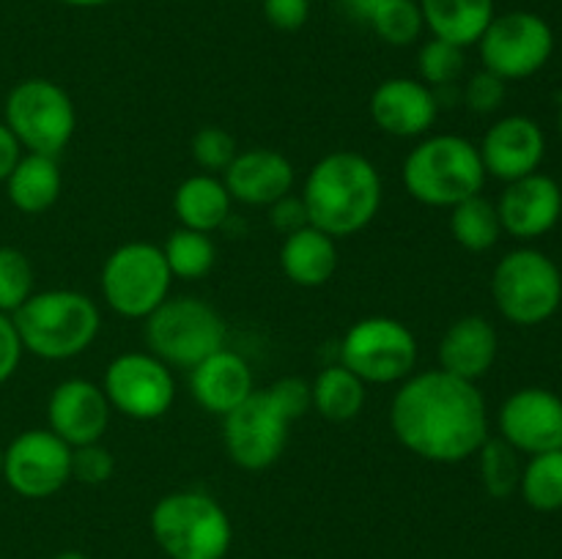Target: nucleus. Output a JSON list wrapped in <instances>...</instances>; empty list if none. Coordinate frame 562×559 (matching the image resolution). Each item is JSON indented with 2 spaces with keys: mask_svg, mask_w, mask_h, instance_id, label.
<instances>
[{
  "mask_svg": "<svg viewBox=\"0 0 562 559\" xmlns=\"http://www.w3.org/2000/svg\"><path fill=\"white\" fill-rule=\"evenodd\" d=\"M503 233L519 241H536L554 230L562 217V186L552 175L530 173L505 184L497 201Z\"/></svg>",
  "mask_w": 562,
  "mask_h": 559,
  "instance_id": "nucleus-17",
  "label": "nucleus"
},
{
  "mask_svg": "<svg viewBox=\"0 0 562 559\" xmlns=\"http://www.w3.org/2000/svg\"><path fill=\"white\" fill-rule=\"evenodd\" d=\"M492 296L505 321L516 327H538L560 310L562 272L547 252L519 247L494 266Z\"/></svg>",
  "mask_w": 562,
  "mask_h": 559,
  "instance_id": "nucleus-6",
  "label": "nucleus"
},
{
  "mask_svg": "<svg viewBox=\"0 0 562 559\" xmlns=\"http://www.w3.org/2000/svg\"><path fill=\"white\" fill-rule=\"evenodd\" d=\"M22 146L16 142V137L11 135L9 126L0 121V181L9 179V173L14 170V164L20 162Z\"/></svg>",
  "mask_w": 562,
  "mask_h": 559,
  "instance_id": "nucleus-42",
  "label": "nucleus"
},
{
  "mask_svg": "<svg viewBox=\"0 0 562 559\" xmlns=\"http://www.w3.org/2000/svg\"><path fill=\"white\" fill-rule=\"evenodd\" d=\"M497 422L499 438H505L516 453L541 455L562 449V398L552 389H516L505 398Z\"/></svg>",
  "mask_w": 562,
  "mask_h": 559,
  "instance_id": "nucleus-15",
  "label": "nucleus"
},
{
  "mask_svg": "<svg viewBox=\"0 0 562 559\" xmlns=\"http://www.w3.org/2000/svg\"><path fill=\"white\" fill-rule=\"evenodd\" d=\"M307 225L333 239L360 233L382 206V175L357 151H333L318 159L302 186Z\"/></svg>",
  "mask_w": 562,
  "mask_h": 559,
  "instance_id": "nucleus-2",
  "label": "nucleus"
},
{
  "mask_svg": "<svg viewBox=\"0 0 562 559\" xmlns=\"http://www.w3.org/2000/svg\"><path fill=\"white\" fill-rule=\"evenodd\" d=\"M0 477H3V447H0Z\"/></svg>",
  "mask_w": 562,
  "mask_h": 559,
  "instance_id": "nucleus-46",
  "label": "nucleus"
},
{
  "mask_svg": "<svg viewBox=\"0 0 562 559\" xmlns=\"http://www.w3.org/2000/svg\"><path fill=\"white\" fill-rule=\"evenodd\" d=\"M294 164L272 148H247L225 168L223 184L231 201L245 206H272L294 190Z\"/></svg>",
  "mask_w": 562,
  "mask_h": 559,
  "instance_id": "nucleus-20",
  "label": "nucleus"
},
{
  "mask_svg": "<svg viewBox=\"0 0 562 559\" xmlns=\"http://www.w3.org/2000/svg\"><path fill=\"white\" fill-rule=\"evenodd\" d=\"M267 389L269 395H272L274 403L280 406V411H283L291 422H294L296 417L305 414L307 409H313L311 384H307L305 378H296V376L280 378V381H274L272 387Z\"/></svg>",
  "mask_w": 562,
  "mask_h": 559,
  "instance_id": "nucleus-38",
  "label": "nucleus"
},
{
  "mask_svg": "<svg viewBox=\"0 0 562 559\" xmlns=\"http://www.w3.org/2000/svg\"><path fill=\"white\" fill-rule=\"evenodd\" d=\"M110 409L130 420H159L176 400V381L170 367L151 351H126L104 370L102 381Z\"/></svg>",
  "mask_w": 562,
  "mask_h": 559,
  "instance_id": "nucleus-12",
  "label": "nucleus"
},
{
  "mask_svg": "<svg viewBox=\"0 0 562 559\" xmlns=\"http://www.w3.org/2000/svg\"><path fill=\"white\" fill-rule=\"evenodd\" d=\"M499 334L483 316H464L448 327L439 340V370L475 384L494 367Z\"/></svg>",
  "mask_w": 562,
  "mask_h": 559,
  "instance_id": "nucleus-22",
  "label": "nucleus"
},
{
  "mask_svg": "<svg viewBox=\"0 0 562 559\" xmlns=\"http://www.w3.org/2000/svg\"><path fill=\"white\" fill-rule=\"evenodd\" d=\"M464 102L472 113H497L499 104L505 102V80L486 69L477 71V75H472L470 82L464 85Z\"/></svg>",
  "mask_w": 562,
  "mask_h": 559,
  "instance_id": "nucleus-37",
  "label": "nucleus"
},
{
  "mask_svg": "<svg viewBox=\"0 0 562 559\" xmlns=\"http://www.w3.org/2000/svg\"><path fill=\"white\" fill-rule=\"evenodd\" d=\"M66 5H77V9H97V5L113 3V0H60Z\"/></svg>",
  "mask_w": 562,
  "mask_h": 559,
  "instance_id": "nucleus-44",
  "label": "nucleus"
},
{
  "mask_svg": "<svg viewBox=\"0 0 562 559\" xmlns=\"http://www.w3.org/2000/svg\"><path fill=\"white\" fill-rule=\"evenodd\" d=\"M170 274L162 250L148 241L115 247L102 266V296L124 318H148L170 296Z\"/></svg>",
  "mask_w": 562,
  "mask_h": 559,
  "instance_id": "nucleus-9",
  "label": "nucleus"
},
{
  "mask_svg": "<svg viewBox=\"0 0 562 559\" xmlns=\"http://www.w3.org/2000/svg\"><path fill=\"white\" fill-rule=\"evenodd\" d=\"M401 181L423 206L453 208L467 197L481 195L486 168L472 140L461 135H434L406 153Z\"/></svg>",
  "mask_w": 562,
  "mask_h": 559,
  "instance_id": "nucleus-4",
  "label": "nucleus"
},
{
  "mask_svg": "<svg viewBox=\"0 0 562 559\" xmlns=\"http://www.w3.org/2000/svg\"><path fill=\"white\" fill-rule=\"evenodd\" d=\"M477 151H481L486 175L510 184V181L538 173L547 157V135L530 115H505L497 124L488 126Z\"/></svg>",
  "mask_w": 562,
  "mask_h": 559,
  "instance_id": "nucleus-16",
  "label": "nucleus"
},
{
  "mask_svg": "<svg viewBox=\"0 0 562 559\" xmlns=\"http://www.w3.org/2000/svg\"><path fill=\"white\" fill-rule=\"evenodd\" d=\"M519 491L521 499L538 513L562 510V449L530 455V460L521 466Z\"/></svg>",
  "mask_w": 562,
  "mask_h": 559,
  "instance_id": "nucleus-30",
  "label": "nucleus"
},
{
  "mask_svg": "<svg viewBox=\"0 0 562 559\" xmlns=\"http://www.w3.org/2000/svg\"><path fill=\"white\" fill-rule=\"evenodd\" d=\"M231 195L225 190L223 179L212 173H195L181 181L173 192V212L179 217L181 228L214 233L223 228L231 217Z\"/></svg>",
  "mask_w": 562,
  "mask_h": 559,
  "instance_id": "nucleus-25",
  "label": "nucleus"
},
{
  "mask_svg": "<svg viewBox=\"0 0 562 559\" xmlns=\"http://www.w3.org/2000/svg\"><path fill=\"white\" fill-rule=\"evenodd\" d=\"M110 400L99 384L88 378H66L49 392L47 422L49 431L69 447L93 444L110 425Z\"/></svg>",
  "mask_w": 562,
  "mask_h": 559,
  "instance_id": "nucleus-18",
  "label": "nucleus"
},
{
  "mask_svg": "<svg viewBox=\"0 0 562 559\" xmlns=\"http://www.w3.org/2000/svg\"><path fill=\"white\" fill-rule=\"evenodd\" d=\"M190 392L203 411L225 417L256 392L250 365L231 349L214 351L190 370Z\"/></svg>",
  "mask_w": 562,
  "mask_h": 559,
  "instance_id": "nucleus-21",
  "label": "nucleus"
},
{
  "mask_svg": "<svg viewBox=\"0 0 562 559\" xmlns=\"http://www.w3.org/2000/svg\"><path fill=\"white\" fill-rule=\"evenodd\" d=\"M159 250H162L170 274L179 280L206 277L217 261V247H214L212 233L190 228H176Z\"/></svg>",
  "mask_w": 562,
  "mask_h": 559,
  "instance_id": "nucleus-29",
  "label": "nucleus"
},
{
  "mask_svg": "<svg viewBox=\"0 0 562 559\" xmlns=\"http://www.w3.org/2000/svg\"><path fill=\"white\" fill-rule=\"evenodd\" d=\"M291 420L274 403L269 389H256L245 403L223 417V444L239 469H269L283 455Z\"/></svg>",
  "mask_w": 562,
  "mask_h": 559,
  "instance_id": "nucleus-13",
  "label": "nucleus"
},
{
  "mask_svg": "<svg viewBox=\"0 0 562 559\" xmlns=\"http://www.w3.org/2000/svg\"><path fill=\"white\" fill-rule=\"evenodd\" d=\"M477 466H481V480L488 497L508 499L510 493L519 491L521 480V460L514 447L505 438H486L477 449Z\"/></svg>",
  "mask_w": 562,
  "mask_h": 559,
  "instance_id": "nucleus-31",
  "label": "nucleus"
},
{
  "mask_svg": "<svg viewBox=\"0 0 562 559\" xmlns=\"http://www.w3.org/2000/svg\"><path fill=\"white\" fill-rule=\"evenodd\" d=\"M483 69L510 80H527L538 75L554 55V31L536 11H508L494 14L481 42Z\"/></svg>",
  "mask_w": 562,
  "mask_h": 559,
  "instance_id": "nucleus-11",
  "label": "nucleus"
},
{
  "mask_svg": "<svg viewBox=\"0 0 562 559\" xmlns=\"http://www.w3.org/2000/svg\"><path fill=\"white\" fill-rule=\"evenodd\" d=\"M60 186H64V179H60L58 157L25 153L5 179V195L16 212L42 214L55 206V201L60 197Z\"/></svg>",
  "mask_w": 562,
  "mask_h": 559,
  "instance_id": "nucleus-26",
  "label": "nucleus"
},
{
  "mask_svg": "<svg viewBox=\"0 0 562 559\" xmlns=\"http://www.w3.org/2000/svg\"><path fill=\"white\" fill-rule=\"evenodd\" d=\"M22 351L25 349H22L14 321H11V316L0 312V384L14 376L16 367H20Z\"/></svg>",
  "mask_w": 562,
  "mask_h": 559,
  "instance_id": "nucleus-40",
  "label": "nucleus"
},
{
  "mask_svg": "<svg viewBox=\"0 0 562 559\" xmlns=\"http://www.w3.org/2000/svg\"><path fill=\"white\" fill-rule=\"evenodd\" d=\"M417 71H420V82H426L434 91L456 85V80L464 71V49L442 42V38H428L417 55Z\"/></svg>",
  "mask_w": 562,
  "mask_h": 559,
  "instance_id": "nucleus-34",
  "label": "nucleus"
},
{
  "mask_svg": "<svg viewBox=\"0 0 562 559\" xmlns=\"http://www.w3.org/2000/svg\"><path fill=\"white\" fill-rule=\"evenodd\" d=\"M146 321V343L157 360L168 367L192 370L198 362L225 349V321L209 301L198 296L165 299Z\"/></svg>",
  "mask_w": 562,
  "mask_h": 559,
  "instance_id": "nucleus-7",
  "label": "nucleus"
},
{
  "mask_svg": "<svg viewBox=\"0 0 562 559\" xmlns=\"http://www.w3.org/2000/svg\"><path fill=\"white\" fill-rule=\"evenodd\" d=\"M190 148L192 159L212 175L225 173V168H228V164L234 162L236 153H239L236 151L234 135H231L228 129H223V126H203V129H198Z\"/></svg>",
  "mask_w": 562,
  "mask_h": 559,
  "instance_id": "nucleus-35",
  "label": "nucleus"
},
{
  "mask_svg": "<svg viewBox=\"0 0 562 559\" xmlns=\"http://www.w3.org/2000/svg\"><path fill=\"white\" fill-rule=\"evenodd\" d=\"M368 384L344 365L324 367L311 384L313 409L333 422H349L360 417L368 400Z\"/></svg>",
  "mask_w": 562,
  "mask_h": 559,
  "instance_id": "nucleus-27",
  "label": "nucleus"
},
{
  "mask_svg": "<svg viewBox=\"0 0 562 559\" xmlns=\"http://www.w3.org/2000/svg\"><path fill=\"white\" fill-rule=\"evenodd\" d=\"M22 349L42 360H71L91 349L102 316L91 296L80 290H33L31 299L11 316Z\"/></svg>",
  "mask_w": 562,
  "mask_h": 559,
  "instance_id": "nucleus-3",
  "label": "nucleus"
},
{
  "mask_svg": "<svg viewBox=\"0 0 562 559\" xmlns=\"http://www.w3.org/2000/svg\"><path fill=\"white\" fill-rule=\"evenodd\" d=\"M280 269L300 288H318L329 283L338 269V247L333 236L305 225L283 239L280 247Z\"/></svg>",
  "mask_w": 562,
  "mask_h": 559,
  "instance_id": "nucleus-23",
  "label": "nucleus"
},
{
  "mask_svg": "<svg viewBox=\"0 0 562 559\" xmlns=\"http://www.w3.org/2000/svg\"><path fill=\"white\" fill-rule=\"evenodd\" d=\"M346 5H349V11L355 16H360V20H366L368 22V16H371V11H373V5L379 3V0H344Z\"/></svg>",
  "mask_w": 562,
  "mask_h": 559,
  "instance_id": "nucleus-43",
  "label": "nucleus"
},
{
  "mask_svg": "<svg viewBox=\"0 0 562 559\" xmlns=\"http://www.w3.org/2000/svg\"><path fill=\"white\" fill-rule=\"evenodd\" d=\"M263 16L274 31H300L311 16V0H263Z\"/></svg>",
  "mask_w": 562,
  "mask_h": 559,
  "instance_id": "nucleus-39",
  "label": "nucleus"
},
{
  "mask_svg": "<svg viewBox=\"0 0 562 559\" xmlns=\"http://www.w3.org/2000/svg\"><path fill=\"white\" fill-rule=\"evenodd\" d=\"M33 296V266L16 247H0V312L14 316Z\"/></svg>",
  "mask_w": 562,
  "mask_h": 559,
  "instance_id": "nucleus-33",
  "label": "nucleus"
},
{
  "mask_svg": "<svg viewBox=\"0 0 562 559\" xmlns=\"http://www.w3.org/2000/svg\"><path fill=\"white\" fill-rule=\"evenodd\" d=\"M55 559H88V557H86V554H80V551H64V554H58Z\"/></svg>",
  "mask_w": 562,
  "mask_h": 559,
  "instance_id": "nucleus-45",
  "label": "nucleus"
},
{
  "mask_svg": "<svg viewBox=\"0 0 562 559\" xmlns=\"http://www.w3.org/2000/svg\"><path fill=\"white\" fill-rule=\"evenodd\" d=\"M115 460L108 447L99 442L82 444V447H71V477L86 486H102L113 477Z\"/></svg>",
  "mask_w": 562,
  "mask_h": 559,
  "instance_id": "nucleus-36",
  "label": "nucleus"
},
{
  "mask_svg": "<svg viewBox=\"0 0 562 559\" xmlns=\"http://www.w3.org/2000/svg\"><path fill=\"white\" fill-rule=\"evenodd\" d=\"M3 480L25 499H47L71 480V447L49 427L20 433L3 449Z\"/></svg>",
  "mask_w": 562,
  "mask_h": 559,
  "instance_id": "nucleus-14",
  "label": "nucleus"
},
{
  "mask_svg": "<svg viewBox=\"0 0 562 559\" xmlns=\"http://www.w3.org/2000/svg\"><path fill=\"white\" fill-rule=\"evenodd\" d=\"M390 427L412 455L431 464H461L488 438L486 398L477 384L445 370L404 378L390 403Z\"/></svg>",
  "mask_w": 562,
  "mask_h": 559,
  "instance_id": "nucleus-1",
  "label": "nucleus"
},
{
  "mask_svg": "<svg viewBox=\"0 0 562 559\" xmlns=\"http://www.w3.org/2000/svg\"><path fill=\"white\" fill-rule=\"evenodd\" d=\"M371 118L393 137H420L437 124L439 102L434 88L412 77H390L371 93Z\"/></svg>",
  "mask_w": 562,
  "mask_h": 559,
  "instance_id": "nucleus-19",
  "label": "nucleus"
},
{
  "mask_svg": "<svg viewBox=\"0 0 562 559\" xmlns=\"http://www.w3.org/2000/svg\"><path fill=\"white\" fill-rule=\"evenodd\" d=\"M151 535L170 559H223L234 540L228 513L203 491H173L151 510Z\"/></svg>",
  "mask_w": 562,
  "mask_h": 559,
  "instance_id": "nucleus-5",
  "label": "nucleus"
},
{
  "mask_svg": "<svg viewBox=\"0 0 562 559\" xmlns=\"http://www.w3.org/2000/svg\"><path fill=\"white\" fill-rule=\"evenodd\" d=\"M450 236L470 252H486L503 236L497 203L483 195H472L450 208Z\"/></svg>",
  "mask_w": 562,
  "mask_h": 559,
  "instance_id": "nucleus-28",
  "label": "nucleus"
},
{
  "mask_svg": "<svg viewBox=\"0 0 562 559\" xmlns=\"http://www.w3.org/2000/svg\"><path fill=\"white\" fill-rule=\"evenodd\" d=\"M423 22L434 38L467 49L481 42L483 31L494 20V0H417Z\"/></svg>",
  "mask_w": 562,
  "mask_h": 559,
  "instance_id": "nucleus-24",
  "label": "nucleus"
},
{
  "mask_svg": "<svg viewBox=\"0 0 562 559\" xmlns=\"http://www.w3.org/2000/svg\"><path fill=\"white\" fill-rule=\"evenodd\" d=\"M340 365L366 384L404 381L417 365V338L398 318H360L340 340Z\"/></svg>",
  "mask_w": 562,
  "mask_h": 559,
  "instance_id": "nucleus-10",
  "label": "nucleus"
},
{
  "mask_svg": "<svg viewBox=\"0 0 562 559\" xmlns=\"http://www.w3.org/2000/svg\"><path fill=\"white\" fill-rule=\"evenodd\" d=\"M269 223L280 230V233H294V230L305 228L307 225V214L305 206H302V197H280L278 203L269 206Z\"/></svg>",
  "mask_w": 562,
  "mask_h": 559,
  "instance_id": "nucleus-41",
  "label": "nucleus"
},
{
  "mask_svg": "<svg viewBox=\"0 0 562 559\" xmlns=\"http://www.w3.org/2000/svg\"><path fill=\"white\" fill-rule=\"evenodd\" d=\"M3 124L27 153L58 157L75 137L77 110L58 82L31 77L16 82L5 96Z\"/></svg>",
  "mask_w": 562,
  "mask_h": 559,
  "instance_id": "nucleus-8",
  "label": "nucleus"
},
{
  "mask_svg": "<svg viewBox=\"0 0 562 559\" xmlns=\"http://www.w3.org/2000/svg\"><path fill=\"white\" fill-rule=\"evenodd\" d=\"M368 22H371L373 33L393 47H409L426 27L417 0H379Z\"/></svg>",
  "mask_w": 562,
  "mask_h": 559,
  "instance_id": "nucleus-32",
  "label": "nucleus"
},
{
  "mask_svg": "<svg viewBox=\"0 0 562 559\" xmlns=\"http://www.w3.org/2000/svg\"><path fill=\"white\" fill-rule=\"evenodd\" d=\"M558 126H560V137H562V104H560V115H558Z\"/></svg>",
  "mask_w": 562,
  "mask_h": 559,
  "instance_id": "nucleus-47",
  "label": "nucleus"
}]
</instances>
